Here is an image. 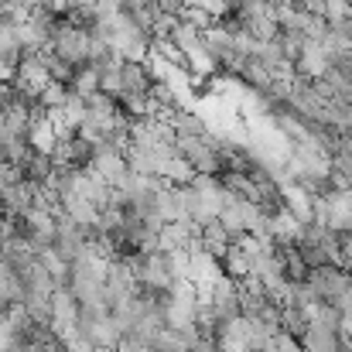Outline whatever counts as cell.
Masks as SVG:
<instances>
[{
    "mask_svg": "<svg viewBox=\"0 0 352 352\" xmlns=\"http://www.w3.org/2000/svg\"><path fill=\"white\" fill-rule=\"evenodd\" d=\"M93 144L82 137V133H65L55 140L52 147V161L58 171H79V168H89L93 164Z\"/></svg>",
    "mask_w": 352,
    "mask_h": 352,
    "instance_id": "obj_4",
    "label": "cell"
},
{
    "mask_svg": "<svg viewBox=\"0 0 352 352\" xmlns=\"http://www.w3.org/2000/svg\"><path fill=\"white\" fill-rule=\"evenodd\" d=\"M21 171H24V178H28V182L41 185V182H48V178H52L58 168H55V161H52V154H48V151L31 147V154L21 161Z\"/></svg>",
    "mask_w": 352,
    "mask_h": 352,
    "instance_id": "obj_11",
    "label": "cell"
},
{
    "mask_svg": "<svg viewBox=\"0 0 352 352\" xmlns=\"http://www.w3.org/2000/svg\"><path fill=\"white\" fill-rule=\"evenodd\" d=\"M34 199H38V185L21 178L14 185H3L0 188V202H3V216H24L28 209H34Z\"/></svg>",
    "mask_w": 352,
    "mask_h": 352,
    "instance_id": "obj_7",
    "label": "cell"
},
{
    "mask_svg": "<svg viewBox=\"0 0 352 352\" xmlns=\"http://www.w3.org/2000/svg\"><path fill=\"white\" fill-rule=\"evenodd\" d=\"M202 246L212 253V256H226L230 253V246H233V236H230V230L216 219V223H209V226H202Z\"/></svg>",
    "mask_w": 352,
    "mask_h": 352,
    "instance_id": "obj_13",
    "label": "cell"
},
{
    "mask_svg": "<svg viewBox=\"0 0 352 352\" xmlns=\"http://www.w3.org/2000/svg\"><path fill=\"white\" fill-rule=\"evenodd\" d=\"M52 82V72H48V65H45V58H41V52H24V58H21V65H17V79H14V86L24 93V96H41V89Z\"/></svg>",
    "mask_w": 352,
    "mask_h": 352,
    "instance_id": "obj_5",
    "label": "cell"
},
{
    "mask_svg": "<svg viewBox=\"0 0 352 352\" xmlns=\"http://www.w3.org/2000/svg\"><path fill=\"white\" fill-rule=\"evenodd\" d=\"M79 315H82V305H79V298L72 294V287L69 284H62L55 294H52V329L65 339L69 332H76V325H79Z\"/></svg>",
    "mask_w": 352,
    "mask_h": 352,
    "instance_id": "obj_6",
    "label": "cell"
},
{
    "mask_svg": "<svg viewBox=\"0 0 352 352\" xmlns=\"http://www.w3.org/2000/svg\"><path fill=\"white\" fill-rule=\"evenodd\" d=\"M89 168H93L107 185H113V188H126L130 178H133L130 161H126V151L117 147V144H110V140L96 144V151H93V164H89Z\"/></svg>",
    "mask_w": 352,
    "mask_h": 352,
    "instance_id": "obj_3",
    "label": "cell"
},
{
    "mask_svg": "<svg viewBox=\"0 0 352 352\" xmlns=\"http://www.w3.org/2000/svg\"><path fill=\"white\" fill-rule=\"evenodd\" d=\"M342 339L352 342V305L349 308H342Z\"/></svg>",
    "mask_w": 352,
    "mask_h": 352,
    "instance_id": "obj_17",
    "label": "cell"
},
{
    "mask_svg": "<svg viewBox=\"0 0 352 352\" xmlns=\"http://www.w3.org/2000/svg\"><path fill=\"white\" fill-rule=\"evenodd\" d=\"M69 89H72V96H82V100H89L93 93H100V65H96V62L76 65Z\"/></svg>",
    "mask_w": 352,
    "mask_h": 352,
    "instance_id": "obj_12",
    "label": "cell"
},
{
    "mask_svg": "<svg viewBox=\"0 0 352 352\" xmlns=\"http://www.w3.org/2000/svg\"><path fill=\"white\" fill-rule=\"evenodd\" d=\"M41 3H45L48 10H55L58 17H65V14H69V10L76 7V0H41Z\"/></svg>",
    "mask_w": 352,
    "mask_h": 352,
    "instance_id": "obj_15",
    "label": "cell"
},
{
    "mask_svg": "<svg viewBox=\"0 0 352 352\" xmlns=\"http://www.w3.org/2000/svg\"><path fill=\"white\" fill-rule=\"evenodd\" d=\"M120 76H123V93H120V96H126V93L147 96V93L157 86V76H154V69H151V58H147V62H123V65H120Z\"/></svg>",
    "mask_w": 352,
    "mask_h": 352,
    "instance_id": "obj_9",
    "label": "cell"
},
{
    "mask_svg": "<svg viewBox=\"0 0 352 352\" xmlns=\"http://www.w3.org/2000/svg\"><path fill=\"white\" fill-rule=\"evenodd\" d=\"M0 24H3V17H0Z\"/></svg>",
    "mask_w": 352,
    "mask_h": 352,
    "instance_id": "obj_19",
    "label": "cell"
},
{
    "mask_svg": "<svg viewBox=\"0 0 352 352\" xmlns=\"http://www.w3.org/2000/svg\"><path fill=\"white\" fill-rule=\"evenodd\" d=\"M48 48L65 58L69 65H86L93 62V34L79 24H72L69 17H58V24L52 28V38H48Z\"/></svg>",
    "mask_w": 352,
    "mask_h": 352,
    "instance_id": "obj_1",
    "label": "cell"
},
{
    "mask_svg": "<svg viewBox=\"0 0 352 352\" xmlns=\"http://www.w3.org/2000/svg\"><path fill=\"white\" fill-rule=\"evenodd\" d=\"M72 100V89H69V82H58V79H52L45 89H41V96H38V103L48 110V113H55V110H65V103Z\"/></svg>",
    "mask_w": 352,
    "mask_h": 352,
    "instance_id": "obj_14",
    "label": "cell"
},
{
    "mask_svg": "<svg viewBox=\"0 0 352 352\" xmlns=\"http://www.w3.org/2000/svg\"><path fill=\"white\" fill-rule=\"evenodd\" d=\"M332 69V52L318 41V38H311L308 45H305V52H301V58L294 62V72L298 76H305V79H318L322 72H329Z\"/></svg>",
    "mask_w": 352,
    "mask_h": 352,
    "instance_id": "obj_8",
    "label": "cell"
},
{
    "mask_svg": "<svg viewBox=\"0 0 352 352\" xmlns=\"http://www.w3.org/2000/svg\"><path fill=\"white\" fill-rule=\"evenodd\" d=\"M113 352H154L151 346H144V342H137V339H123Z\"/></svg>",
    "mask_w": 352,
    "mask_h": 352,
    "instance_id": "obj_16",
    "label": "cell"
},
{
    "mask_svg": "<svg viewBox=\"0 0 352 352\" xmlns=\"http://www.w3.org/2000/svg\"><path fill=\"white\" fill-rule=\"evenodd\" d=\"M308 284L318 294V305H332V308H346L352 294V270H346L342 263H325L308 270Z\"/></svg>",
    "mask_w": 352,
    "mask_h": 352,
    "instance_id": "obj_2",
    "label": "cell"
},
{
    "mask_svg": "<svg viewBox=\"0 0 352 352\" xmlns=\"http://www.w3.org/2000/svg\"><path fill=\"white\" fill-rule=\"evenodd\" d=\"M28 294L24 287V274L17 267H10L7 260H0V301L3 305H21Z\"/></svg>",
    "mask_w": 352,
    "mask_h": 352,
    "instance_id": "obj_10",
    "label": "cell"
},
{
    "mask_svg": "<svg viewBox=\"0 0 352 352\" xmlns=\"http://www.w3.org/2000/svg\"><path fill=\"white\" fill-rule=\"evenodd\" d=\"M3 7H7V0H0V10H3Z\"/></svg>",
    "mask_w": 352,
    "mask_h": 352,
    "instance_id": "obj_18",
    "label": "cell"
}]
</instances>
